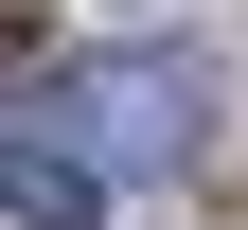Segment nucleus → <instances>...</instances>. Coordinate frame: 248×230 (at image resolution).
I'll list each match as a JSON object with an SVG mask.
<instances>
[{
    "label": "nucleus",
    "mask_w": 248,
    "mask_h": 230,
    "mask_svg": "<svg viewBox=\"0 0 248 230\" xmlns=\"http://www.w3.org/2000/svg\"><path fill=\"white\" fill-rule=\"evenodd\" d=\"M53 124H71L107 177H177V159L213 142V71L195 53H89V71L53 89Z\"/></svg>",
    "instance_id": "1"
},
{
    "label": "nucleus",
    "mask_w": 248,
    "mask_h": 230,
    "mask_svg": "<svg viewBox=\"0 0 248 230\" xmlns=\"http://www.w3.org/2000/svg\"><path fill=\"white\" fill-rule=\"evenodd\" d=\"M0 213H18V230H89V213H107V159H89V142H0Z\"/></svg>",
    "instance_id": "2"
}]
</instances>
